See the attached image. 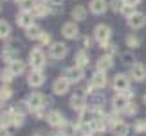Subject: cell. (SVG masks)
Returning a JSON list of instances; mask_svg holds the SVG:
<instances>
[{
    "mask_svg": "<svg viewBox=\"0 0 146 136\" xmlns=\"http://www.w3.org/2000/svg\"><path fill=\"white\" fill-rule=\"evenodd\" d=\"M29 63L33 68L36 70H42V66L45 65V54H43L42 48H33L31 54H29Z\"/></svg>",
    "mask_w": 146,
    "mask_h": 136,
    "instance_id": "1",
    "label": "cell"
},
{
    "mask_svg": "<svg viewBox=\"0 0 146 136\" xmlns=\"http://www.w3.org/2000/svg\"><path fill=\"white\" fill-rule=\"evenodd\" d=\"M110 34H112V29H110L108 25H103V24H101V25H98L96 29H94V36H96V39H98L101 45H103V47L108 43Z\"/></svg>",
    "mask_w": 146,
    "mask_h": 136,
    "instance_id": "2",
    "label": "cell"
},
{
    "mask_svg": "<svg viewBox=\"0 0 146 136\" xmlns=\"http://www.w3.org/2000/svg\"><path fill=\"white\" fill-rule=\"evenodd\" d=\"M70 106H72V109H76V111H83V109H85V106H87L85 93H83V92H76L70 97Z\"/></svg>",
    "mask_w": 146,
    "mask_h": 136,
    "instance_id": "3",
    "label": "cell"
},
{
    "mask_svg": "<svg viewBox=\"0 0 146 136\" xmlns=\"http://www.w3.org/2000/svg\"><path fill=\"white\" fill-rule=\"evenodd\" d=\"M69 79L67 77H58L54 81V84H52V92L56 93V95H65L67 92H69Z\"/></svg>",
    "mask_w": 146,
    "mask_h": 136,
    "instance_id": "4",
    "label": "cell"
},
{
    "mask_svg": "<svg viewBox=\"0 0 146 136\" xmlns=\"http://www.w3.org/2000/svg\"><path fill=\"white\" fill-rule=\"evenodd\" d=\"M65 77L69 79V82H80L81 79H83V68L78 66V65L70 66L69 70L65 72Z\"/></svg>",
    "mask_w": 146,
    "mask_h": 136,
    "instance_id": "5",
    "label": "cell"
},
{
    "mask_svg": "<svg viewBox=\"0 0 146 136\" xmlns=\"http://www.w3.org/2000/svg\"><path fill=\"white\" fill-rule=\"evenodd\" d=\"M43 81H45V77H43L42 70H36V68H33V72L29 73V77H27V82H29V86L38 88V86H42V84H43Z\"/></svg>",
    "mask_w": 146,
    "mask_h": 136,
    "instance_id": "6",
    "label": "cell"
},
{
    "mask_svg": "<svg viewBox=\"0 0 146 136\" xmlns=\"http://www.w3.org/2000/svg\"><path fill=\"white\" fill-rule=\"evenodd\" d=\"M49 54H50L52 59H63L67 56V47L63 43H52L50 48H49Z\"/></svg>",
    "mask_w": 146,
    "mask_h": 136,
    "instance_id": "7",
    "label": "cell"
},
{
    "mask_svg": "<svg viewBox=\"0 0 146 136\" xmlns=\"http://www.w3.org/2000/svg\"><path fill=\"white\" fill-rule=\"evenodd\" d=\"M43 102H45V99H43L42 93H33V95H29V99H27V104H29L31 111L42 109V107H43Z\"/></svg>",
    "mask_w": 146,
    "mask_h": 136,
    "instance_id": "8",
    "label": "cell"
},
{
    "mask_svg": "<svg viewBox=\"0 0 146 136\" xmlns=\"http://www.w3.org/2000/svg\"><path fill=\"white\" fill-rule=\"evenodd\" d=\"M33 18H35V14L31 13V11H20L18 16H16V22H18L20 27H31L33 25Z\"/></svg>",
    "mask_w": 146,
    "mask_h": 136,
    "instance_id": "9",
    "label": "cell"
},
{
    "mask_svg": "<svg viewBox=\"0 0 146 136\" xmlns=\"http://www.w3.org/2000/svg\"><path fill=\"white\" fill-rule=\"evenodd\" d=\"M130 75L133 77V81H144L146 79V66L141 65V63H137V65H133L132 66V70H130Z\"/></svg>",
    "mask_w": 146,
    "mask_h": 136,
    "instance_id": "10",
    "label": "cell"
},
{
    "mask_svg": "<svg viewBox=\"0 0 146 136\" xmlns=\"http://www.w3.org/2000/svg\"><path fill=\"white\" fill-rule=\"evenodd\" d=\"M90 86H92L94 90H101V88L106 86V75H105V72L94 73L92 79H90Z\"/></svg>",
    "mask_w": 146,
    "mask_h": 136,
    "instance_id": "11",
    "label": "cell"
},
{
    "mask_svg": "<svg viewBox=\"0 0 146 136\" xmlns=\"http://www.w3.org/2000/svg\"><path fill=\"white\" fill-rule=\"evenodd\" d=\"M78 25L74 24V22H67V24H63V27H61V34H63L65 38H69V39H72V38H76L78 36Z\"/></svg>",
    "mask_w": 146,
    "mask_h": 136,
    "instance_id": "12",
    "label": "cell"
},
{
    "mask_svg": "<svg viewBox=\"0 0 146 136\" xmlns=\"http://www.w3.org/2000/svg\"><path fill=\"white\" fill-rule=\"evenodd\" d=\"M47 122H49L52 127H61V126L65 124L63 115H61L60 111H50L49 115H47Z\"/></svg>",
    "mask_w": 146,
    "mask_h": 136,
    "instance_id": "13",
    "label": "cell"
},
{
    "mask_svg": "<svg viewBox=\"0 0 146 136\" xmlns=\"http://www.w3.org/2000/svg\"><path fill=\"white\" fill-rule=\"evenodd\" d=\"M144 24H146V16L143 13H135L132 18H128V25L132 29H141V27H144Z\"/></svg>",
    "mask_w": 146,
    "mask_h": 136,
    "instance_id": "14",
    "label": "cell"
},
{
    "mask_svg": "<svg viewBox=\"0 0 146 136\" xmlns=\"http://www.w3.org/2000/svg\"><path fill=\"white\" fill-rule=\"evenodd\" d=\"M128 77L125 75V73H117L115 79H114V88L117 90V92H125V90H128Z\"/></svg>",
    "mask_w": 146,
    "mask_h": 136,
    "instance_id": "15",
    "label": "cell"
},
{
    "mask_svg": "<svg viewBox=\"0 0 146 136\" xmlns=\"http://www.w3.org/2000/svg\"><path fill=\"white\" fill-rule=\"evenodd\" d=\"M90 11L94 14H103L106 7H108V4H106V0H90Z\"/></svg>",
    "mask_w": 146,
    "mask_h": 136,
    "instance_id": "16",
    "label": "cell"
},
{
    "mask_svg": "<svg viewBox=\"0 0 146 136\" xmlns=\"http://www.w3.org/2000/svg\"><path fill=\"white\" fill-rule=\"evenodd\" d=\"M98 70L99 72H106V70H110V68H112V58H110V56H101V58L98 59Z\"/></svg>",
    "mask_w": 146,
    "mask_h": 136,
    "instance_id": "17",
    "label": "cell"
},
{
    "mask_svg": "<svg viewBox=\"0 0 146 136\" xmlns=\"http://www.w3.org/2000/svg\"><path fill=\"white\" fill-rule=\"evenodd\" d=\"M112 131H114L115 136H128L130 127H128V124H125V122H117V124L112 126Z\"/></svg>",
    "mask_w": 146,
    "mask_h": 136,
    "instance_id": "18",
    "label": "cell"
},
{
    "mask_svg": "<svg viewBox=\"0 0 146 136\" xmlns=\"http://www.w3.org/2000/svg\"><path fill=\"white\" fill-rule=\"evenodd\" d=\"M112 104H114V107L115 109H125V106L128 104V99H126V95L123 93V92H119L114 97V100H112Z\"/></svg>",
    "mask_w": 146,
    "mask_h": 136,
    "instance_id": "19",
    "label": "cell"
},
{
    "mask_svg": "<svg viewBox=\"0 0 146 136\" xmlns=\"http://www.w3.org/2000/svg\"><path fill=\"white\" fill-rule=\"evenodd\" d=\"M49 11H50L49 5H45V4H35V7L31 9V13L35 14L36 18H42V16H45Z\"/></svg>",
    "mask_w": 146,
    "mask_h": 136,
    "instance_id": "20",
    "label": "cell"
},
{
    "mask_svg": "<svg viewBox=\"0 0 146 136\" xmlns=\"http://www.w3.org/2000/svg\"><path fill=\"white\" fill-rule=\"evenodd\" d=\"M88 61H90V59H88V54L85 52V50H80V52H78L76 56H74V63L78 65V66H87L88 65Z\"/></svg>",
    "mask_w": 146,
    "mask_h": 136,
    "instance_id": "21",
    "label": "cell"
},
{
    "mask_svg": "<svg viewBox=\"0 0 146 136\" xmlns=\"http://www.w3.org/2000/svg\"><path fill=\"white\" fill-rule=\"evenodd\" d=\"M72 18L76 22H83L87 18V9L83 7V5H76V7L72 9Z\"/></svg>",
    "mask_w": 146,
    "mask_h": 136,
    "instance_id": "22",
    "label": "cell"
},
{
    "mask_svg": "<svg viewBox=\"0 0 146 136\" xmlns=\"http://www.w3.org/2000/svg\"><path fill=\"white\" fill-rule=\"evenodd\" d=\"M2 59H5V61L11 65L13 61L18 59V52H16L15 48H9V47H7V48H4V52H2Z\"/></svg>",
    "mask_w": 146,
    "mask_h": 136,
    "instance_id": "23",
    "label": "cell"
},
{
    "mask_svg": "<svg viewBox=\"0 0 146 136\" xmlns=\"http://www.w3.org/2000/svg\"><path fill=\"white\" fill-rule=\"evenodd\" d=\"M25 34H27V38H29V39H40L43 31L40 29V27H36V25H31V27H27V29H25Z\"/></svg>",
    "mask_w": 146,
    "mask_h": 136,
    "instance_id": "24",
    "label": "cell"
},
{
    "mask_svg": "<svg viewBox=\"0 0 146 136\" xmlns=\"http://www.w3.org/2000/svg\"><path fill=\"white\" fill-rule=\"evenodd\" d=\"M9 68H11V72H13L15 75H20V73H24V70H25V63L20 61V59H16V61H13V63L9 65Z\"/></svg>",
    "mask_w": 146,
    "mask_h": 136,
    "instance_id": "25",
    "label": "cell"
},
{
    "mask_svg": "<svg viewBox=\"0 0 146 136\" xmlns=\"http://www.w3.org/2000/svg\"><path fill=\"white\" fill-rule=\"evenodd\" d=\"M76 131H78V129H76V126H74V124H69V122H65L63 124V126H61V136H74L76 134Z\"/></svg>",
    "mask_w": 146,
    "mask_h": 136,
    "instance_id": "26",
    "label": "cell"
},
{
    "mask_svg": "<svg viewBox=\"0 0 146 136\" xmlns=\"http://www.w3.org/2000/svg\"><path fill=\"white\" fill-rule=\"evenodd\" d=\"M126 45H128V48H137L139 45H141V39H139V36H135V34H130V36L126 38Z\"/></svg>",
    "mask_w": 146,
    "mask_h": 136,
    "instance_id": "27",
    "label": "cell"
},
{
    "mask_svg": "<svg viewBox=\"0 0 146 136\" xmlns=\"http://www.w3.org/2000/svg\"><path fill=\"white\" fill-rule=\"evenodd\" d=\"M135 13H137V11H135V5H128V4H125V5H123V9H121V14L126 16V18H132Z\"/></svg>",
    "mask_w": 146,
    "mask_h": 136,
    "instance_id": "28",
    "label": "cell"
},
{
    "mask_svg": "<svg viewBox=\"0 0 146 136\" xmlns=\"http://www.w3.org/2000/svg\"><path fill=\"white\" fill-rule=\"evenodd\" d=\"M11 34V27L7 22H0V38H9Z\"/></svg>",
    "mask_w": 146,
    "mask_h": 136,
    "instance_id": "29",
    "label": "cell"
},
{
    "mask_svg": "<svg viewBox=\"0 0 146 136\" xmlns=\"http://www.w3.org/2000/svg\"><path fill=\"white\" fill-rule=\"evenodd\" d=\"M0 95H2V97H4L5 100H7V99L11 97V95H13V90H11V86H9L7 82H5L2 88H0Z\"/></svg>",
    "mask_w": 146,
    "mask_h": 136,
    "instance_id": "30",
    "label": "cell"
},
{
    "mask_svg": "<svg viewBox=\"0 0 146 136\" xmlns=\"http://www.w3.org/2000/svg\"><path fill=\"white\" fill-rule=\"evenodd\" d=\"M123 5H125V0H112L110 2V7H112V11H115V13H121Z\"/></svg>",
    "mask_w": 146,
    "mask_h": 136,
    "instance_id": "31",
    "label": "cell"
},
{
    "mask_svg": "<svg viewBox=\"0 0 146 136\" xmlns=\"http://www.w3.org/2000/svg\"><path fill=\"white\" fill-rule=\"evenodd\" d=\"M18 5H20L22 11H31L33 7H35V0H22Z\"/></svg>",
    "mask_w": 146,
    "mask_h": 136,
    "instance_id": "32",
    "label": "cell"
},
{
    "mask_svg": "<svg viewBox=\"0 0 146 136\" xmlns=\"http://www.w3.org/2000/svg\"><path fill=\"white\" fill-rule=\"evenodd\" d=\"M0 77H2V81H4V82H9L11 79L15 77V73L11 72V68H5V70H2V73H0Z\"/></svg>",
    "mask_w": 146,
    "mask_h": 136,
    "instance_id": "33",
    "label": "cell"
},
{
    "mask_svg": "<svg viewBox=\"0 0 146 136\" xmlns=\"http://www.w3.org/2000/svg\"><path fill=\"white\" fill-rule=\"evenodd\" d=\"M123 111H125L126 115H135V113H137V106H135V102H128Z\"/></svg>",
    "mask_w": 146,
    "mask_h": 136,
    "instance_id": "34",
    "label": "cell"
},
{
    "mask_svg": "<svg viewBox=\"0 0 146 136\" xmlns=\"http://www.w3.org/2000/svg\"><path fill=\"white\" fill-rule=\"evenodd\" d=\"M29 109H31V107H29V104H27V102H20V104L16 106V111H18L20 115H25Z\"/></svg>",
    "mask_w": 146,
    "mask_h": 136,
    "instance_id": "35",
    "label": "cell"
},
{
    "mask_svg": "<svg viewBox=\"0 0 146 136\" xmlns=\"http://www.w3.org/2000/svg\"><path fill=\"white\" fill-rule=\"evenodd\" d=\"M135 131H146V120H137L135 122Z\"/></svg>",
    "mask_w": 146,
    "mask_h": 136,
    "instance_id": "36",
    "label": "cell"
},
{
    "mask_svg": "<svg viewBox=\"0 0 146 136\" xmlns=\"http://www.w3.org/2000/svg\"><path fill=\"white\" fill-rule=\"evenodd\" d=\"M105 47H106V56H110V58H112V56L115 54V45H108V43H106Z\"/></svg>",
    "mask_w": 146,
    "mask_h": 136,
    "instance_id": "37",
    "label": "cell"
},
{
    "mask_svg": "<svg viewBox=\"0 0 146 136\" xmlns=\"http://www.w3.org/2000/svg\"><path fill=\"white\" fill-rule=\"evenodd\" d=\"M40 43H43V45H47V43H50V34H47V32H43L42 36H40Z\"/></svg>",
    "mask_w": 146,
    "mask_h": 136,
    "instance_id": "38",
    "label": "cell"
},
{
    "mask_svg": "<svg viewBox=\"0 0 146 136\" xmlns=\"http://www.w3.org/2000/svg\"><path fill=\"white\" fill-rule=\"evenodd\" d=\"M0 136H9V133H7V129H5L4 126H0Z\"/></svg>",
    "mask_w": 146,
    "mask_h": 136,
    "instance_id": "39",
    "label": "cell"
},
{
    "mask_svg": "<svg viewBox=\"0 0 146 136\" xmlns=\"http://www.w3.org/2000/svg\"><path fill=\"white\" fill-rule=\"evenodd\" d=\"M123 61H125V63L128 65V63L132 61V56H130V54H125V56H123Z\"/></svg>",
    "mask_w": 146,
    "mask_h": 136,
    "instance_id": "40",
    "label": "cell"
},
{
    "mask_svg": "<svg viewBox=\"0 0 146 136\" xmlns=\"http://www.w3.org/2000/svg\"><path fill=\"white\" fill-rule=\"evenodd\" d=\"M141 0H125V4H128V5H137Z\"/></svg>",
    "mask_w": 146,
    "mask_h": 136,
    "instance_id": "41",
    "label": "cell"
},
{
    "mask_svg": "<svg viewBox=\"0 0 146 136\" xmlns=\"http://www.w3.org/2000/svg\"><path fill=\"white\" fill-rule=\"evenodd\" d=\"M88 43H90V39H88V38H85V39H83V47H85V48L88 47Z\"/></svg>",
    "mask_w": 146,
    "mask_h": 136,
    "instance_id": "42",
    "label": "cell"
},
{
    "mask_svg": "<svg viewBox=\"0 0 146 136\" xmlns=\"http://www.w3.org/2000/svg\"><path fill=\"white\" fill-rule=\"evenodd\" d=\"M4 102H5V99L2 97V95H0V107H2V106H4Z\"/></svg>",
    "mask_w": 146,
    "mask_h": 136,
    "instance_id": "43",
    "label": "cell"
},
{
    "mask_svg": "<svg viewBox=\"0 0 146 136\" xmlns=\"http://www.w3.org/2000/svg\"><path fill=\"white\" fill-rule=\"evenodd\" d=\"M35 136H43V134H35Z\"/></svg>",
    "mask_w": 146,
    "mask_h": 136,
    "instance_id": "44",
    "label": "cell"
},
{
    "mask_svg": "<svg viewBox=\"0 0 146 136\" xmlns=\"http://www.w3.org/2000/svg\"><path fill=\"white\" fill-rule=\"evenodd\" d=\"M144 100H146V95H144Z\"/></svg>",
    "mask_w": 146,
    "mask_h": 136,
    "instance_id": "45",
    "label": "cell"
}]
</instances>
